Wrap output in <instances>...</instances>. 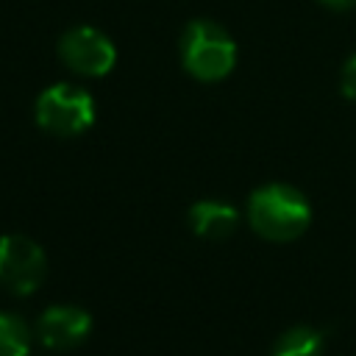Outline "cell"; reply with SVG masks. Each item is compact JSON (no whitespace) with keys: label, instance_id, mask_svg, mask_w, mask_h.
<instances>
[{"label":"cell","instance_id":"1","mask_svg":"<svg viewBox=\"0 0 356 356\" xmlns=\"http://www.w3.org/2000/svg\"><path fill=\"white\" fill-rule=\"evenodd\" d=\"M248 222L270 242H292L309 228L312 206L300 189L289 184H267L248 197Z\"/></svg>","mask_w":356,"mask_h":356},{"label":"cell","instance_id":"10","mask_svg":"<svg viewBox=\"0 0 356 356\" xmlns=\"http://www.w3.org/2000/svg\"><path fill=\"white\" fill-rule=\"evenodd\" d=\"M339 86H342V95H345V97L356 100V56L342 67V81H339Z\"/></svg>","mask_w":356,"mask_h":356},{"label":"cell","instance_id":"4","mask_svg":"<svg viewBox=\"0 0 356 356\" xmlns=\"http://www.w3.org/2000/svg\"><path fill=\"white\" fill-rule=\"evenodd\" d=\"M44 273H47V256L33 239L22 234L0 236V286L6 292L31 295L42 286Z\"/></svg>","mask_w":356,"mask_h":356},{"label":"cell","instance_id":"5","mask_svg":"<svg viewBox=\"0 0 356 356\" xmlns=\"http://www.w3.org/2000/svg\"><path fill=\"white\" fill-rule=\"evenodd\" d=\"M58 56L72 72L92 75V78L106 75L117 61V50L111 39L89 25H78L67 31L58 42Z\"/></svg>","mask_w":356,"mask_h":356},{"label":"cell","instance_id":"8","mask_svg":"<svg viewBox=\"0 0 356 356\" xmlns=\"http://www.w3.org/2000/svg\"><path fill=\"white\" fill-rule=\"evenodd\" d=\"M323 334L312 325H292L273 342V356H323Z\"/></svg>","mask_w":356,"mask_h":356},{"label":"cell","instance_id":"3","mask_svg":"<svg viewBox=\"0 0 356 356\" xmlns=\"http://www.w3.org/2000/svg\"><path fill=\"white\" fill-rule=\"evenodd\" d=\"M36 122L56 136H78L95 122V100L75 83H53L36 100Z\"/></svg>","mask_w":356,"mask_h":356},{"label":"cell","instance_id":"11","mask_svg":"<svg viewBox=\"0 0 356 356\" xmlns=\"http://www.w3.org/2000/svg\"><path fill=\"white\" fill-rule=\"evenodd\" d=\"M320 3H325V6H331V8H348V6H353L356 0H320Z\"/></svg>","mask_w":356,"mask_h":356},{"label":"cell","instance_id":"9","mask_svg":"<svg viewBox=\"0 0 356 356\" xmlns=\"http://www.w3.org/2000/svg\"><path fill=\"white\" fill-rule=\"evenodd\" d=\"M31 328L17 314L0 312V356H28Z\"/></svg>","mask_w":356,"mask_h":356},{"label":"cell","instance_id":"6","mask_svg":"<svg viewBox=\"0 0 356 356\" xmlns=\"http://www.w3.org/2000/svg\"><path fill=\"white\" fill-rule=\"evenodd\" d=\"M92 331V314L81 306H50L36 320V339L50 350H70Z\"/></svg>","mask_w":356,"mask_h":356},{"label":"cell","instance_id":"7","mask_svg":"<svg viewBox=\"0 0 356 356\" xmlns=\"http://www.w3.org/2000/svg\"><path fill=\"white\" fill-rule=\"evenodd\" d=\"M239 214L222 200H197L189 209V225L203 239H228L236 231Z\"/></svg>","mask_w":356,"mask_h":356},{"label":"cell","instance_id":"2","mask_svg":"<svg viewBox=\"0 0 356 356\" xmlns=\"http://www.w3.org/2000/svg\"><path fill=\"white\" fill-rule=\"evenodd\" d=\"M181 61L197 81H220L236 64V44L217 22L195 19L181 36Z\"/></svg>","mask_w":356,"mask_h":356}]
</instances>
